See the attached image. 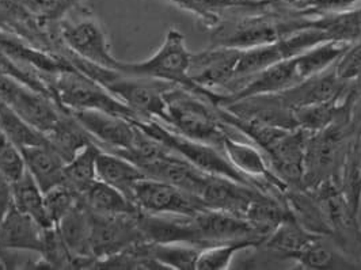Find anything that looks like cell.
I'll return each mask as SVG.
<instances>
[{
  "instance_id": "16",
  "label": "cell",
  "mask_w": 361,
  "mask_h": 270,
  "mask_svg": "<svg viewBox=\"0 0 361 270\" xmlns=\"http://www.w3.org/2000/svg\"><path fill=\"white\" fill-rule=\"evenodd\" d=\"M220 108L226 109L231 114L243 120H252L286 129H298L293 109L289 108L279 92L258 94L233 99Z\"/></svg>"
},
{
  "instance_id": "32",
  "label": "cell",
  "mask_w": 361,
  "mask_h": 270,
  "mask_svg": "<svg viewBox=\"0 0 361 270\" xmlns=\"http://www.w3.org/2000/svg\"><path fill=\"white\" fill-rule=\"evenodd\" d=\"M259 246L255 240H234L202 247L200 252L196 270H227L231 268L235 254L254 250Z\"/></svg>"
},
{
  "instance_id": "11",
  "label": "cell",
  "mask_w": 361,
  "mask_h": 270,
  "mask_svg": "<svg viewBox=\"0 0 361 270\" xmlns=\"http://www.w3.org/2000/svg\"><path fill=\"white\" fill-rule=\"evenodd\" d=\"M235 129L228 132L223 140V152L235 168L253 180L262 192L284 201V192L288 185L271 168L264 152L253 143H245Z\"/></svg>"
},
{
  "instance_id": "1",
  "label": "cell",
  "mask_w": 361,
  "mask_h": 270,
  "mask_svg": "<svg viewBox=\"0 0 361 270\" xmlns=\"http://www.w3.org/2000/svg\"><path fill=\"white\" fill-rule=\"evenodd\" d=\"M349 42L330 39L302 54L281 60L271 67L246 78L234 79L220 94L226 102L258 94H277L289 90L308 78L324 73L343 56ZM223 104V105H224Z\"/></svg>"
},
{
  "instance_id": "33",
  "label": "cell",
  "mask_w": 361,
  "mask_h": 270,
  "mask_svg": "<svg viewBox=\"0 0 361 270\" xmlns=\"http://www.w3.org/2000/svg\"><path fill=\"white\" fill-rule=\"evenodd\" d=\"M44 201L47 215L49 217L51 223L56 226L80 201V196L70 186L61 183L45 192Z\"/></svg>"
},
{
  "instance_id": "8",
  "label": "cell",
  "mask_w": 361,
  "mask_h": 270,
  "mask_svg": "<svg viewBox=\"0 0 361 270\" xmlns=\"http://www.w3.org/2000/svg\"><path fill=\"white\" fill-rule=\"evenodd\" d=\"M54 32L67 52L109 70L118 68L120 60L111 54L108 36L98 19L80 7L76 10V18L63 19Z\"/></svg>"
},
{
  "instance_id": "31",
  "label": "cell",
  "mask_w": 361,
  "mask_h": 270,
  "mask_svg": "<svg viewBox=\"0 0 361 270\" xmlns=\"http://www.w3.org/2000/svg\"><path fill=\"white\" fill-rule=\"evenodd\" d=\"M0 128L19 149L29 145L49 143L44 133L29 125L18 113L0 99Z\"/></svg>"
},
{
  "instance_id": "4",
  "label": "cell",
  "mask_w": 361,
  "mask_h": 270,
  "mask_svg": "<svg viewBox=\"0 0 361 270\" xmlns=\"http://www.w3.org/2000/svg\"><path fill=\"white\" fill-rule=\"evenodd\" d=\"M164 101L167 111V123L164 125L189 139L223 151V140L233 128L220 118L219 106L180 86H173L166 91Z\"/></svg>"
},
{
  "instance_id": "3",
  "label": "cell",
  "mask_w": 361,
  "mask_h": 270,
  "mask_svg": "<svg viewBox=\"0 0 361 270\" xmlns=\"http://www.w3.org/2000/svg\"><path fill=\"white\" fill-rule=\"evenodd\" d=\"M350 97L330 125L326 126L325 129L319 132L308 133L303 176L305 189L311 190L324 183H337L341 186L343 163L346 158L350 135Z\"/></svg>"
},
{
  "instance_id": "35",
  "label": "cell",
  "mask_w": 361,
  "mask_h": 270,
  "mask_svg": "<svg viewBox=\"0 0 361 270\" xmlns=\"http://www.w3.org/2000/svg\"><path fill=\"white\" fill-rule=\"evenodd\" d=\"M356 239H357V247H359V252H360L361 254V228L360 231L357 233V238H356Z\"/></svg>"
},
{
  "instance_id": "24",
  "label": "cell",
  "mask_w": 361,
  "mask_h": 270,
  "mask_svg": "<svg viewBox=\"0 0 361 270\" xmlns=\"http://www.w3.org/2000/svg\"><path fill=\"white\" fill-rule=\"evenodd\" d=\"M80 198L90 211L101 215L136 216L142 212L124 193L99 180H94L82 193Z\"/></svg>"
},
{
  "instance_id": "6",
  "label": "cell",
  "mask_w": 361,
  "mask_h": 270,
  "mask_svg": "<svg viewBox=\"0 0 361 270\" xmlns=\"http://www.w3.org/2000/svg\"><path fill=\"white\" fill-rule=\"evenodd\" d=\"M48 83L59 105L68 111L95 110L120 116L132 121L140 120V117L124 102L73 64L49 75Z\"/></svg>"
},
{
  "instance_id": "13",
  "label": "cell",
  "mask_w": 361,
  "mask_h": 270,
  "mask_svg": "<svg viewBox=\"0 0 361 270\" xmlns=\"http://www.w3.org/2000/svg\"><path fill=\"white\" fill-rule=\"evenodd\" d=\"M71 114L87 130L95 145L113 154L129 152L142 133L136 121L120 116L95 110H78Z\"/></svg>"
},
{
  "instance_id": "20",
  "label": "cell",
  "mask_w": 361,
  "mask_h": 270,
  "mask_svg": "<svg viewBox=\"0 0 361 270\" xmlns=\"http://www.w3.org/2000/svg\"><path fill=\"white\" fill-rule=\"evenodd\" d=\"M20 154L27 173L44 193L64 183L66 159L49 143L25 147Z\"/></svg>"
},
{
  "instance_id": "9",
  "label": "cell",
  "mask_w": 361,
  "mask_h": 270,
  "mask_svg": "<svg viewBox=\"0 0 361 270\" xmlns=\"http://www.w3.org/2000/svg\"><path fill=\"white\" fill-rule=\"evenodd\" d=\"M330 39L331 37L326 30L314 25L290 36L283 37L271 44L242 49L239 63L235 70L234 79H240L259 73L281 60L302 54L310 48Z\"/></svg>"
},
{
  "instance_id": "2",
  "label": "cell",
  "mask_w": 361,
  "mask_h": 270,
  "mask_svg": "<svg viewBox=\"0 0 361 270\" xmlns=\"http://www.w3.org/2000/svg\"><path fill=\"white\" fill-rule=\"evenodd\" d=\"M219 114L227 125L264 152L274 173L288 186L303 188L308 132L243 120L223 108L219 109Z\"/></svg>"
},
{
  "instance_id": "15",
  "label": "cell",
  "mask_w": 361,
  "mask_h": 270,
  "mask_svg": "<svg viewBox=\"0 0 361 270\" xmlns=\"http://www.w3.org/2000/svg\"><path fill=\"white\" fill-rule=\"evenodd\" d=\"M355 90V82L341 79L334 66L324 73L314 75L287 91L279 92L289 108L299 109L327 102H338L346 99Z\"/></svg>"
},
{
  "instance_id": "26",
  "label": "cell",
  "mask_w": 361,
  "mask_h": 270,
  "mask_svg": "<svg viewBox=\"0 0 361 270\" xmlns=\"http://www.w3.org/2000/svg\"><path fill=\"white\" fill-rule=\"evenodd\" d=\"M45 137L49 145L66 159V162H68L83 147L94 142L87 130L71 114V111H67L45 135Z\"/></svg>"
},
{
  "instance_id": "10",
  "label": "cell",
  "mask_w": 361,
  "mask_h": 270,
  "mask_svg": "<svg viewBox=\"0 0 361 270\" xmlns=\"http://www.w3.org/2000/svg\"><path fill=\"white\" fill-rule=\"evenodd\" d=\"M133 202L151 215L196 216L208 209L197 196L169 182L145 177L133 190Z\"/></svg>"
},
{
  "instance_id": "37",
  "label": "cell",
  "mask_w": 361,
  "mask_h": 270,
  "mask_svg": "<svg viewBox=\"0 0 361 270\" xmlns=\"http://www.w3.org/2000/svg\"><path fill=\"white\" fill-rule=\"evenodd\" d=\"M360 176H361V171H360Z\"/></svg>"
},
{
  "instance_id": "23",
  "label": "cell",
  "mask_w": 361,
  "mask_h": 270,
  "mask_svg": "<svg viewBox=\"0 0 361 270\" xmlns=\"http://www.w3.org/2000/svg\"><path fill=\"white\" fill-rule=\"evenodd\" d=\"M98 180L108 183L133 201L135 186L145 178V174L127 158L101 148L97 159Z\"/></svg>"
},
{
  "instance_id": "12",
  "label": "cell",
  "mask_w": 361,
  "mask_h": 270,
  "mask_svg": "<svg viewBox=\"0 0 361 270\" xmlns=\"http://www.w3.org/2000/svg\"><path fill=\"white\" fill-rule=\"evenodd\" d=\"M91 212V252L97 261L148 242L139 226V215H101ZM95 265V264H94Z\"/></svg>"
},
{
  "instance_id": "22",
  "label": "cell",
  "mask_w": 361,
  "mask_h": 270,
  "mask_svg": "<svg viewBox=\"0 0 361 270\" xmlns=\"http://www.w3.org/2000/svg\"><path fill=\"white\" fill-rule=\"evenodd\" d=\"M284 202L289 214L308 233L333 239L330 224L317 197L305 188L288 186L284 192Z\"/></svg>"
},
{
  "instance_id": "30",
  "label": "cell",
  "mask_w": 361,
  "mask_h": 270,
  "mask_svg": "<svg viewBox=\"0 0 361 270\" xmlns=\"http://www.w3.org/2000/svg\"><path fill=\"white\" fill-rule=\"evenodd\" d=\"M32 18L45 30L51 32L73 13L82 0H22Z\"/></svg>"
},
{
  "instance_id": "17",
  "label": "cell",
  "mask_w": 361,
  "mask_h": 270,
  "mask_svg": "<svg viewBox=\"0 0 361 270\" xmlns=\"http://www.w3.org/2000/svg\"><path fill=\"white\" fill-rule=\"evenodd\" d=\"M261 193L265 192L226 177L211 176L200 195V200L208 209L221 211L245 219L252 201Z\"/></svg>"
},
{
  "instance_id": "5",
  "label": "cell",
  "mask_w": 361,
  "mask_h": 270,
  "mask_svg": "<svg viewBox=\"0 0 361 270\" xmlns=\"http://www.w3.org/2000/svg\"><path fill=\"white\" fill-rule=\"evenodd\" d=\"M192 54L189 52L185 36L178 29H169L159 49L145 61L126 63L120 61L117 71L167 82L176 86L190 90L208 99L215 106H220L226 97L216 91L204 90L195 85L189 78Z\"/></svg>"
},
{
  "instance_id": "36",
  "label": "cell",
  "mask_w": 361,
  "mask_h": 270,
  "mask_svg": "<svg viewBox=\"0 0 361 270\" xmlns=\"http://www.w3.org/2000/svg\"><path fill=\"white\" fill-rule=\"evenodd\" d=\"M356 87H357V89H360L361 90V78L359 79V80H357V82H356Z\"/></svg>"
},
{
  "instance_id": "14",
  "label": "cell",
  "mask_w": 361,
  "mask_h": 270,
  "mask_svg": "<svg viewBox=\"0 0 361 270\" xmlns=\"http://www.w3.org/2000/svg\"><path fill=\"white\" fill-rule=\"evenodd\" d=\"M240 54L242 49L223 45H211L202 52L192 54L189 78L204 90L221 92L234 79Z\"/></svg>"
},
{
  "instance_id": "19",
  "label": "cell",
  "mask_w": 361,
  "mask_h": 270,
  "mask_svg": "<svg viewBox=\"0 0 361 270\" xmlns=\"http://www.w3.org/2000/svg\"><path fill=\"white\" fill-rule=\"evenodd\" d=\"M44 228L13 204L0 219V250L36 252L42 250Z\"/></svg>"
},
{
  "instance_id": "28",
  "label": "cell",
  "mask_w": 361,
  "mask_h": 270,
  "mask_svg": "<svg viewBox=\"0 0 361 270\" xmlns=\"http://www.w3.org/2000/svg\"><path fill=\"white\" fill-rule=\"evenodd\" d=\"M101 147L94 142L78 151L73 158L66 162L64 183L73 189L79 196L90 186L97 176V159Z\"/></svg>"
},
{
  "instance_id": "27",
  "label": "cell",
  "mask_w": 361,
  "mask_h": 270,
  "mask_svg": "<svg viewBox=\"0 0 361 270\" xmlns=\"http://www.w3.org/2000/svg\"><path fill=\"white\" fill-rule=\"evenodd\" d=\"M11 193L14 205L20 212L36 220L44 230L54 227V224L47 215L44 192L37 185L35 178L27 173V170L20 178L11 182Z\"/></svg>"
},
{
  "instance_id": "34",
  "label": "cell",
  "mask_w": 361,
  "mask_h": 270,
  "mask_svg": "<svg viewBox=\"0 0 361 270\" xmlns=\"http://www.w3.org/2000/svg\"><path fill=\"white\" fill-rule=\"evenodd\" d=\"M337 75L346 82H357L361 78V35L349 44L343 56L334 64Z\"/></svg>"
},
{
  "instance_id": "18",
  "label": "cell",
  "mask_w": 361,
  "mask_h": 270,
  "mask_svg": "<svg viewBox=\"0 0 361 270\" xmlns=\"http://www.w3.org/2000/svg\"><path fill=\"white\" fill-rule=\"evenodd\" d=\"M73 259V269L94 268L91 252V212L80 201L56 224Z\"/></svg>"
},
{
  "instance_id": "7",
  "label": "cell",
  "mask_w": 361,
  "mask_h": 270,
  "mask_svg": "<svg viewBox=\"0 0 361 270\" xmlns=\"http://www.w3.org/2000/svg\"><path fill=\"white\" fill-rule=\"evenodd\" d=\"M136 124L140 126L147 135L166 145L167 148L178 154L185 161L192 163L200 170L212 176L226 177L258 189V186L253 180L240 174L227 159L224 152L216 147L189 139L176 132L174 129L164 125L158 120H140L136 121Z\"/></svg>"
},
{
  "instance_id": "29",
  "label": "cell",
  "mask_w": 361,
  "mask_h": 270,
  "mask_svg": "<svg viewBox=\"0 0 361 270\" xmlns=\"http://www.w3.org/2000/svg\"><path fill=\"white\" fill-rule=\"evenodd\" d=\"M201 249L190 243L149 242V254L163 269L196 270Z\"/></svg>"
},
{
  "instance_id": "25",
  "label": "cell",
  "mask_w": 361,
  "mask_h": 270,
  "mask_svg": "<svg viewBox=\"0 0 361 270\" xmlns=\"http://www.w3.org/2000/svg\"><path fill=\"white\" fill-rule=\"evenodd\" d=\"M199 18L204 27L211 30L214 26L228 16L242 8L253 7L262 0H167Z\"/></svg>"
},
{
  "instance_id": "21",
  "label": "cell",
  "mask_w": 361,
  "mask_h": 270,
  "mask_svg": "<svg viewBox=\"0 0 361 270\" xmlns=\"http://www.w3.org/2000/svg\"><path fill=\"white\" fill-rule=\"evenodd\" d=\"M317 236L305 230L289 214L257 249L269 254L276 261H293Z\"/></svg>"
}]
</instances>
